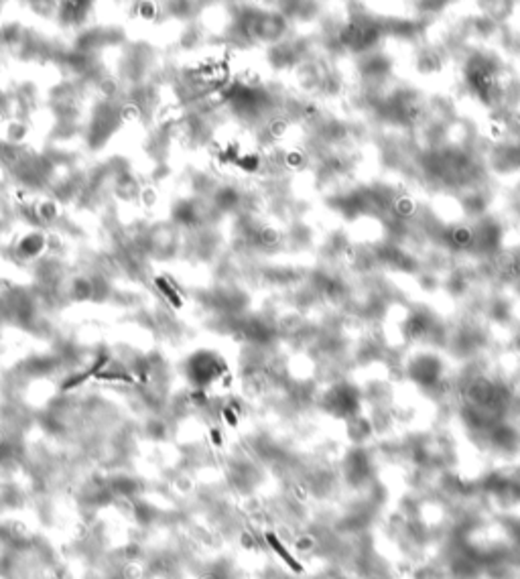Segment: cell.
I'll return each mask as SVG.
<instances>
[{
	"instance_id": "obj_2",
	"label": "cell",
	"mask_w": 520,
	"mask_h": 579,
	"mask_svg": "<svg viewBox=\"0 0 520 579\" xmlns=\"http://www.w3.org/2000/svg\"><path fill=\"white\" fill-rule=\"evenodd\" d=\"M226 419H228V423H230V425H236V417H234L230 411H226Z\"/></svg>"
},
{
	"instance_id": "obj_1",
	"label": "cell",
	"mask_w": 520,
	"mask_h": 579,
	"mask_svg": "<svg viewBox=\"0 0 520 579\" xmlns=\"http://www.w3.org/2000/svg\"><path fill=\"white\" fill-rule=\"evenodd\" d=\"M266 541L270 543V547H272V549L278 553V557H281V559H283V561H285V563H287V565H289L293 571H297V573H303V565H301V563H297V561L291 557V553H289V551H287V549L281 545V541H278V538H276L272 532H268V534H266Z\"/></svg>"
}]
</instances>
